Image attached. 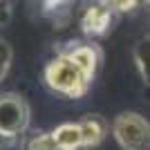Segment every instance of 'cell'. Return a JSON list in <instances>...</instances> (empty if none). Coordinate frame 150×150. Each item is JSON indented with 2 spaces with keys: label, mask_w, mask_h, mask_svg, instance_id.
I'll return each instance as SVG.
<instances>
[{
  "label": "cell",
  "mask_w": 150,
  "mask_h": 150,
  "mask_svg": "<svg viewBox=\"0 0 150 150\" xmlns=\"http://www.w3.org/2000/svg\"><path fill=\"white\" fill-rule=\"evenodd\" d=\"M20 150H58L54 134L52 132H43V130H34V132H25L23 134V144Z\"/></svg>",
  "instance_id": "obj_8"
},
{
  "label": "cell",
  "mask_w": 150,
  "mask_h": 150,
  "mask_svg": "<svg viewBox=\"0 0 150 150\" xmlns=\"http://www.w3.org/2000/svg\"><path fill=\"white\" fill-rule=\"evenodd\" d=\"M11 144H13V139H11V137H7L5 132L0 130V150H7Z\"/></svg>",
  "instance_id": "obj_12"
},
{
  "label": "cell",
  "mask_w": 150,
  "mask_h": 150,
  "mask_svg": "<svg viewBox=\"0 0 150 150\" xmlns=\"http://www.w3.org/2000/svg\"><path fill=\"white\" fill-rule=\"evenodd\" d=\"M45 83H47V88L52 92L61 94L65 99H79V96H83V94L88 92L92 79L65 52V54L56 56L45 67Z\"/></svg>",
  "instance_id": "obj_1"
},
{
  "label": "cell",
  "mask_w": 150,
  "mask_h": 150,
  "mask_svg": "<svg viewBox=\"0 0 150 150\" xmlns=\"http://www.w3.org/2000/svg\"><path fill=\"white\" fill-rule=\"evenodd\" d=\"M29 128V105L20 94H0V130L7 137L18 139Z\"/></svg>",
  "instance_id": "obj_3"
},
{
  "label": "cell",
  "mask_w": 150,
  "mask_h": 150,
  "mask_svg": "<svg viewBox=\"0 0 150 150\" xmlns=\"http://www.w3.org/2000/svg\"><path fill=\"white\" fill-rule=\"evenodd\" d=\"M79 125H81L83 146L85 148H92V146L101 144L108 134V123H105V119H101L99 114H88L85 119L79 121Z\"/></svg>",
  "instance_id": "obj_4"
},
{
  "label": "cell",
  "mask_w": 150,
  "mask_h": 150,
  "mask_svg": "<svg viewBox=\"0 0 150 150\" xmlns=\"http://www.w3.org/2000/svg\"><path fill=\"white\" fill-rule=\"evenodd\" d=\"M11 58H13L11 45L0 38V81L7 76V72H9V67H11Z\"/></svg>",
  "instance_id": "obj_10"
},
{
  "label": "cell",
  "mask_w": 150,
  "mask_h": 150,
  "mask_svg": "<svg viewBox=\"0 0 150 150\" xmlns=\"http://www.w3.org/2000/svg\"><path fill=\"white\" fill-rule=\"evenodd\" d=\"M132 54H134V63H137L139 74H141L144 83L150 88V36L139 38Z\"/></svg>",
  "instance_id": "obj_9"
},
{
  "label": "cell",
  "mask_w": 150,
  "mask_h": 150,
  "mask_svg": "<svg viewBox=\"0 0 150 150\" xmlns=\"http://www.w3.org/2000/svg\"><path fill=\"white\" fill-rule=\"evenodd\" d=\"M110 23H112L110 9H108V7H101V5L90 7L88 11L83 13V20H81L83 29L88 31V34H103V31H108Z\"/></svg>",
  "instance_id": "obj_7"
},
{
  "label": "cell",
  "mask_w": 150,
  "mask_h": 150,
  "mask_svg": "<svg viewBox=\"0 0 150 150\" xmlns=\"http://www.w3.org/2000/svg\"><path fill=\"white\" fill-rule=\"evenodd\" d=\"M54 141H56L58 150H81L83 146V134H81V125L76 123H61L56 130L52 132Z\"/></svg>",
  "instance_id": "obj_5"
},
{
  "label": "cell",
  "mask_w": 150,
  "mask_h": 150,
  "mask_svg": "<svg viewBox=\"0 0 150 150\" xmlns=\"http://www.w3.org/2000/svg\"><path fill=\"white\" fill-rule=\"evenodd\" d=\"M67 54L81 65V69L90 79H94L96 67H99V63H101V56H99V50H96V47H92V45H76V47L67 50Z\"/></svg>",
  "instance_id": "obj_6"
},
{
  "label": "cell",
  "mask_w": 150,
  "mask_h": 150,
  "mask_svg": "<svg viewBox=\"0 0 150 150\" xmlns=\"http://www.w3.org/2000/svg\"><path fill=\"white\" fill-rule=\"evenodd\" d=\"M11 16V9H9V2L7 0H0V25H5Z\"/></svg>",
  "instance_id": "obj_11"
},
{
  "label": "cell",
  "mask_w": 150,
  "mask_h": 150,
  "mask_svg": "<svg viewBox=\"0 0 150 150\" xmlns=\"http://www.w3.org/2000/svg\"><path fill=\"white\" fill-rule=\"evenodd\" d=\"M112 134L123 150H150V121L139 112H121L112 121Z\"/></svg>",
  "instance_id": "obj_2"
}]
</instances>
